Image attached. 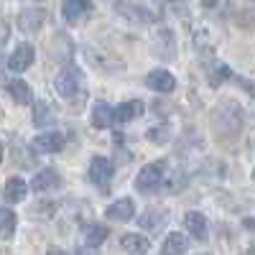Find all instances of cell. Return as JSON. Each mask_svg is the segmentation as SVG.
Here are the masks:
<instances>
[{
  "mask_svg": "<svg viewBox=\"0 0 255 255\" xmlns=\"http://www.w3.org/2000/svg\"><path fill=\"white\" fill-rule=\"evenodd\" d=\"M145 138L151 143H166L168 140V125H153L145 130Z\"/></svg>",
  "mask_w": 255,
  "mask_h": 255,
  "instance_id": "cell-26",
  "label": "cell"
},
{
  "mask_svg": "<svg viewBox=\"0 0 255 255\" xmlns=\"http://www.w3.org/2000/svg\"><path fill=\"white\" fill-rule=\"evenodd\" d=\"M243 225H245V227H248V230H255V220H253V217H248V220H245V222H243Z\"/></svg>",
  "mask_w": 255,
  "mask_h": 255,
  "instance_id": "cell-28",
  "label": "cell"
},
{
  "mask_svg": "<svg viewBox=\"0 0 255 255\" xmlns=\"http://www.w3.org/2000/svg\"><path fill=\"white\" fill-rule=\"evenodd\" d=\"M115 120V110L110 108L108 102H95V108H92V128H100V130H105V128H110Z\"/></svg>",
  "mask_w": 255,
  "mask_h": 255,
  "instance_id": "cell-15",
  "label": "cell"
},
{
  "mask_svg": "<svg viewBox=\"0 0 255 255\" xmlns=\"http://www.w3.org/2000/svg\"><path fill=\"white\" fill-rule=\"evenodd\" d=\"M105 217L113 220V222H128L135 217V202L130 197H123L118 202H113L108 209H105Z\"/></svg>",
  "mask_w": 255,
  "mask_h": 255,
  "instance_id": "cell-8",
  "label": "cell"
},
{
  "mask_svg": "<svg viewBox=\"0 0 255 255\" xmlns=\"http://www.w3.org/2000/svg\"><path fill=\"white\" fill-rule=\"evenodd\" d=\"M166 220H168V212H166L163 207H148V209L143 212V217H138V225H140L143 230L158 232V230L166 225Z\"/></svg>",
  "mask_w": 255,
  "mask_h": 255,
  "instance_id": "cell-12",
  "label": "cell"
},
{
  "mask_svg": "<svg viewBox=\"0 0 255 255\" xmlns=\"http://www.w3.org/2000/svg\"><path fill=\"white\" fill-rule=\"evenodd\" d=\"M113 174H115V168H113L110 158L95 156V158L90 161V179H92V184H97V186H102V189H108Z\"/></svg>",
  "mask_w": 255,
  "mask_h": 255,
  "instance_id": "cell-5",
  "label": "cell"
},
{
  "mask_svg": "<svg viewBox=\"0 0 255 255\" xmlns=\"http://www.w3.org/2000/svg\"><path fill=\"white\" fill-rule=\"evenodd\" d=\"M92 5H90V0H64L61 3V13L64 18L69 20V23H79V20H84L90 15Z\"/></svg>",
  "mask_w": 255,
  "mask_h": 255,
  "instance_id": "cell-11",
  "label": "cell"
},
{
  "mask_svg": "<svg viewBox=\"0 0 255 255\" xmlns=\"http://www.w3.org/2000/svg\"><path fill=\"white\" fill-rule=\"evenodd\" d=\"M26 194H28V186H26V181L20 179V176H13V179L5 181V189H3L5 202H13V204L15 202H23Z\"/></svg>",
  "mask_w": 255,
  "mask_h": 255,
  "instance_id": "cell-18",
  "label": "cell"
},
{
  "mask_svg": "<svg viewBox=\"0 0 255 255\" xmlns=\"http://www.w3.org/2000/svg\"><path fill=\"white\" fill-rule=\"evenodd\" d=\"M245 255H255V248H250V250H248V253H245Z\"/></svg>",
  "mask_w": 255,
  "mask_h": 255,
  "instance_id": "cell-31",
  "label": "cell"
},
{
  "mask_svg": "<svg viewBox=\"0 0 255 255\" xmlns=\"http://www.w3.org/2000/svg\"><path fill=\"white\" fill-rule=\"evenodd\" d=\"M33 59H36V51L31 44H18L15 51L8 56V69L10 72H26L33 64Z\"/></svg>",
  "mask_w": 255,
  "mask_h": 255,
  "instance_id": "cell-7",
  "label": "cell"
},
{
  "mask_svg": "<svg viewBox=\"0 0 255 255\" xmlns=\"http://www.w3.org/2000/svg\"><path fill=\"white\" fill-rule=\"evenodd\" d=\"M44 20H46V13L41 8H28L18 15V28L23 33H36V31H41Z\"/></svg>",
  "mask_w": 255,
  "mask_h": 255,
  "instance_id": "cell-10",
  "label": "cell"
},
{
  "mask_svg": "<svg viewBox=\"0 0 255 255\" xmlns=\"http://www.w3.org/2000/svg\"><path fill=\"white\" fill-rule=\"evenodd\" d=\"M253 181H255V171H253Z\"/></svg>",
  "mask_w": 255,
  "mask_h": 255,
  "instance_id": "cell-33",
  "label": "cell"
},
{
  "mask_svg": "<svg viewBox=\"0 0 255 255\" xmlns=\"http://www.w3.org/2000/svg\"><path fill=\"white\" fill-rule=\"evenodd\" d=\"M227 79H232V72H230L227 64H215V67L209 69V84L212 87H222Z\"/></svg>",
  "mask_w": 255,
  "mask_h": 255,
  "instance_id": "cell-25",
  "label": "cell"
},
{
  "mask_svg": "<svg viewBox=\"0 0 255 255\" xmlns=\"http://www.w3.org/2000/svg\"><path fill=\"white\" fill-rule=\"evenodd\" d=\"M77 255H97V253H95V250H92V245H90V248H79V250H77Z\"/></svg>",
  "mask_w": 255,
  "mask_h": 255,
  "instance_id": "cell-27",
  "label": "cell"
},
{
  "mask_svg": "<svg viewBox=\"0 0 255 255\" xmlns=\"http://www.w3.org/2000/svg\"><path fill=\"white\" fill-rule=\"evenodd\" d=\"M202 5H207V8H215V5H217V0H202Z\"/></svg>",
  "mask_w": 255,
  "mask_h": 255,
  "instance_id": "cell-29",
  "label": "cell"
},
{
  "mask_svg": "<svg viewBox=\"0 0 255 255\" xmlns=\"http://www.w3.org/2000/svg\"><path fill=\"white\" fill-rule=\"evenodd\" d=\"M120 245L125 253H130V255H145L148 248H151V240L138 235V232H125V235L120 238Z\"/></svg>",
  "mask_w": 255,
  "mask_h": 255,
  "instance_id": "cell-14",
  "label": "cell"
},
{
  "mask_svg": "<svg viewBox=\"0 0 255 255\" xmlns=\"http://www.w3.org/2000/svg\"><path fill=\"white\" fill-rule=\"evenodd\" d=\"M153 51H156L161 59H166V61L176 56V41H174L171 31L161 28V31L156 33V38H153Z\"/></svg>",
  "mask_w": 255,
  "mask_h": 255,
  "instance_id": "cell-13",
  "label": "cell"
},
{
  "mask_svg": "<svg viewBox=\"0 0 255 255\" xmlns=\"http://www.w3.org/2000/svg\"><path fill=\"white\" fill-rule=\"evenodd\" d=\"M49 255H67V253L59 250V248H51V250H49Z\"/></svg>",
  "mask_w": 255,
  "mask_h": 255,
  "instance_id": "cell-30",
  "label": "cell"
},
{
  "mask_svg": "<svg viewBox=\"0 0 255 255\" xmlns=\"http://www.w3.org/2000/svg\"><path fill=\"white\" fill-rule=\"evenodd\" d=\"M143 110H145V105H143L140 100H128V102H123V105H118V108H115V120L130 123V120L140 118Z\"/></svg>",
  "mask_w": 255,
  "mask_h": 255,
  "instance_id": "cell-17",
  "label": "cell"
},
{
  "mask_svg": "<svg viewBox=\"0 0 255 255\" xmlns=\"http://www.w3.org/2000/svg\"><path fill=\"white\" fill-rule=\"evenodd\" d=\"M202 255H209V253H202Z\"/></svg>",
  "mask_w": 255,
  "mask_h": 255,
  "instance_id": "cell-34",
  "label": "cell"
},
{
  "mask_svg": "<svg viewBox=\"0 0 255 255\" xmlns=\"http://www.w3.org/2000/svg\"><path fill=\"white\" fill-rule=\"evenodd\" d=\"M64 143H67V138H64L61 133L46 130V133L33 138V151H38V153H59L64 148Z\"/></svg>",
  "mask_w": 255,
  "mask_h": 255,
  "instance_id": "cell-6",
  "label": "cell"
},
{
  "mask_svg": "<svg viewBox=\"0 0 255 255\" xmlns=\"http://www.w3.org/2000/svg\"><path fill=\"white\" fill-rule=\"evenodd\" d=\"M84 238H87V245L97 248V245H102L105 240L110 238V230L105 225H90L87 230H84Z\"/></svg>",
  "mask_w": 255,
  "mask_h": 255,
  "instance_id": "cell-23",
  "label": "cell"
},
{
  "mask_svg": "<svg viewBox=\"0 0 255 255\" xmlns=\"http://www.w3.org/2000/svg\"><path fill=\"white\" fill-rule=\"evenodd\" d=\"M54 110H51V105L49 102H33V125L36 128H46V125H51L54 123Z\"/></svg>",
  "mask_w": 255,
  "mask_h": 255,
  "instance_id": "cell-22",
  "label": "cell"
},
{
  "mask_svg": "<svg viewBox=\"0 0 255 255\" xmlns=\"http://www.w3.org/2000/svg\"><path fill=\"white\" fill-rule=\"evenodd\" d=\"M8 95H10L18 105H28V102L33 100V92H31V87H28L23 79H13V82H8Z\"/></svg>",
  "mask_w": 255,
  "mask_h": 255,
  "instance_id": "cell-21",
  "label": "cell"
},
{
  "mask_svg": "<svg viewBox=\"0 0 255 255\" xmlns=\"http://www.w3.org/2000/svg\"><path fill=\"white\" fill-rule=\"evenodd\" d=\"M184 227H186L189 235H194L197 240H207V217L202 212H186Z\"/></svg>",
  "mask_w": 255,
  "mask_h": 255,
  "instance_id": "cell-16",
  "label": "cell"
},
{
  "mask_svg": "<svg viewBox=\"0 0 255 255\" xmlns=\"http://www.w3.org/2000/svg\"><path fill=\"white\" fill-rule=\"evenodd\" d=\"M15 232V212L0 207V238H10Z\"/></svg>",
  "mask_w": 255,
  "mask_h": 255,
  "instance_id": "cell-24",
  "label": "cell"
},
{
  "mask_svg": "<svg viewBox=\"0 0 255 255\" xmlns=\"http://www.w3.org/2000/svg\"><path fill=\"white\" fill-rule=\"evenodd\" d=\"M212 123H215V128H217L222 135H238L240 133V125H243L240 108H238L235 102H222L220 108L215 110Z\"/></svg>",
  "mask_w": 255,
  "mask_h": 255,
  "instance_id": "cell-1",
  "label": "cell"
},
{
  "mask_svg": "<svg viewBox=\"0 0 255 255\" xmlns=\"http://www.w3.org/2000/svg\"><path fill=\"white\" fill-rule=\"evenodd\" d=\"M59 184H61V179H59V174L54 171V168H44V171H38V174L33 176L31 189H33V191H46V189H54V186H59Z\"/></svg>",
  "mask_w": 255,
  "mask_h": 255,
  "instance_id": "cell-20",
  "label": "cell"
},
{
  "mask_svg": "<svg viewBox=\"0 0 255 255\" xmlns=\"http://www.w3.org/2000/svg\"><path fill=\"white\" fill-rule=\"evenodd\" d=\"M145 84L151 90L161 92V95H168V92H174L176 90V79L171 72H166V69H153L151 74L145 77Z\"/></svg>",
  "mask_w": 255,
  "mask_h": 255,
  "instance_id": "cell-9",
  "label": "cell"
},
{
  "mask_svg": "<svg viewBox=\"0 0 255 255\" xmlns=\"http://www.w3.org/2000/svg\"><path fill=\"white\" fill-rule=\"evenodd\" d=\"M189 250V238L181 235V232H171L161 248V255H184Z\"/></svg>",
  "mask_w": 255,
  "mask_h": 255,
  "instance_id": "cell-19",
  "label": "cell"
},
{
  "mask_svg": "<svg viewBox=\"0 0 255 255\" xmlns=\"http://www.w3.org/2000/svg\"><path fill=\"white\" fill-rule=\"evenodd\" d=\"M54 87H56V92H59L64 100H72V97L77 95V90H79V72H77L74 67L61 69V72L56 74V79H54Z\"/></svg>",
  "mask_w": 255,
  "mask_h": 255,
  "instance_id": "cell-4",
  "label": "cell"
},
{
  "mask_svg": "<svg viewBox=\"0 0 255 255\" xmlns=\"http://www.w3.org/2000/svg\"><path fill=\"white\" fill-rule=\"evenodd\" d=\"M163 179H166V163L153 161V163H145L140 168V174L135 176V186H138V191H143V194H151V191H156L161 186Z\"/></svg>",
  "mask_w": 255,
  "mask_h": 255,
  "instance_id": "cell-2",
  "label": "cell"
},
{
  "mask_svg": "<svg viewBox=\"0 0 255 255\" xmlns=\"http://www.w3.org/2000/svg\"><path fill=\"white\" fill-rule=\"evenodd\" d=\"M115 10L123 18L133 20V23H153V20H156V13L148 8L145 3H140V0H118Z\"/></svg>",
  "mask_w": 255,
  "mask_h": 255,
  "instance_id": "cell-3",
  "label": "cell"
},
{
  "mask_svg": "<svg viewBox=\"0 0 255 255\" xmlns=\"http://www.w3.org/2000/svg\"><path fill=\"white\" fill-rule=\"evenodd\" d=\"M0 161H3V143H0Z\"/></svg>",
  "mask_w": 255,
  "mask_h": 255,
  "instance_id": "cell-32",
  "label": "cell"
}]
</instances>
